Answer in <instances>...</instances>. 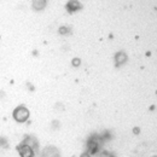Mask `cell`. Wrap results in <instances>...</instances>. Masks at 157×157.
I'll return each mask as SVG.
<instances>
[{
    "mask_svg": "<svg viewBox=\"0 0 157 157\" xmlns=\"http://www.w3.org/2000/svg\"><path fill=\"white\" fill-rule=\"evenodd\" d=\"M29 116V113H28V110L25 109V108H18V109H16V111H15V118L17 120V121H21V122H23V121H25L27 118Z\"/></svg>",
    "mask_w": 157,
    "mask_h": 157,
    "instance_id": "obj_1",
    "label": "cell"
},
{
    "mask_svg": "<svg viewBox=\"0 0 157 157\" xmlns=\"http://www.w3.org/2000/svg\"><path fill=\"white\" fill-rule=\"evenodd\" d=\"M68 7L71 9V10H76V9L78 7V2H76L75 0H71V1L68 4Z\"/></svg>",
    "mask_w": 157,
    "mask_h": 157,
    "instance_id": "obj_2",
    "label": "cell"
}]
</instances>
